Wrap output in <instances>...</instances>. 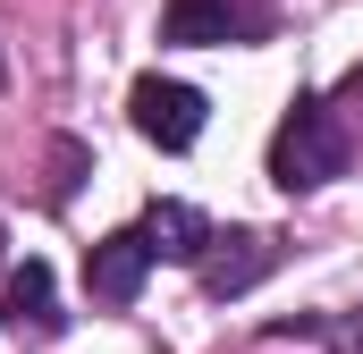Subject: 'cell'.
Here are the masks:
<instances>
[{
	"instance_id": "8992f818",
	"label": "cell",
	"mask_w": 363,
	"mask_h": 354,
	"mask_svg": "<svg viewBox=\"0 0 363 354\" xmlns=\"http://www.w3.org/2000/svg\"><path fill=\"white\" fill-rule=\"evenodd\" d=\"M144 236H152V253L161 262H203L220 236H211V219L194 211V202H152L144 211Z\"/></svg>"
},
{
	"instance_id": "5b68a950",
	"label": "cell",
	"mask_w": 363,
	"mask_h": 354,
	"mask_svg": "<svg viewBox=\"0 0 363 354\" xmlns=\"http://www.w3.org/2000/svg\"><path fill=\"white\" fill-rule=\"evenodd\" d=\"M152 262H161V253H152V236H144V228H110V236L85 253V287H93V304H135Z\"/></svg>"
},
{
	"instance_id": "277c9868",
	"label": "cell",
	"mask_w": 363,
	"mask_h": 354,
	"mask_svg": "<svg viewBox=\"0 0 363 354\" xmlns=\"http://www.w3.org/2000/svg\"><path fill=\"white\" fill-rule=\"evenodd\" d=\"M0 329H9V338H34V346L68 329L51 262H17V270H9V287H0Z\"/></svg>"
},
{
	"instance_id": "7a4b0ae2",
	"label": "cell",
	"mask_w": 363,
	"mask_h": 354,
	"mask_svg": "<svg viewBox=\"0 0 363 354\" xmlns=\"http://www.w3.org/2000/svg\"><path fill=\"white\" fill-rule=\"evenodd\" d=\"M127 118H135V135H144V144L186 152V144L203 135V93L178 85V76H135V93H127Z\"/></svg>"
},
{
	"instance_id": "52a82bcc",
	"label": "cell",
	"mask_w": 363,
	"mask_h": 354,
	"mask_svg": "<svg viewBox=\"0 0 363 354\" xmlns=\"http://www.w3.org/2000/svg\"><path fill=\"white\" fill-rule=\"evenodd\" d=\"M220 245H228V253H203V295H245V287H254V278H262V270H271V245H262V236H220Z\"/></svg>"
},
{
	"instance_id": "ba28073f",
	"label": "cell",
	"mask_w": 363,
	"mask_h": 354,
	"mask_svg": "<svg viewBox=\"0 0 363 354\" xmlns=\"http://www.w3.org/2000/svg\"><path fill=\"white\" fill-rule=\"evenodd\" d=\"M313 338H330V354H363V312H338V321H313Z\"/></svg>"
},
{
	"instance_id": "6da1fadb",
	"label": "cell",
	"mask_w": 363,
	"mask_h": 354,
	"mask_svg": "<svg viewBox=\"0 0 363 354\" xmlns=\"http://www.w3.org/2000/svg\"><path fill=\"white\" fill-rule=\"evenodd\" d=\"M271 177L287 194H313V185L347 177V127L330 118L321 93H296L287 101V118H279V135H271Z\"/></svg>"
},
{
	"instance_id": "3957f363",
	"label": "cell",
	"mask_w": 363,
	"mask_h": 354,
	"mask_svg": "<svg viewBox=\"0 0 363 354\" xmlns=\"http://www.w3.org/2000/svg\"><path fill=\"white\" fill-rule=\"evenodd\" d=\"M271 34V0H169L161 42H254Z\"/></svg>"
}]
</instances>
